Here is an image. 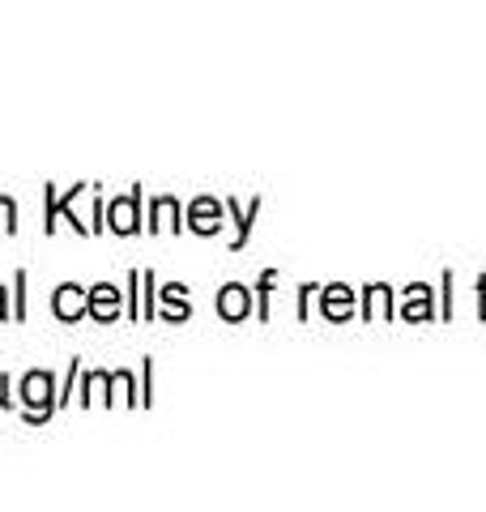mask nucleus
<instances>
[{"instance_id":"7","label":"nucleus","mask_w":486,"mask_h":512,"mask_svg":"<svg viewBox=\"0 0 486 512\" xmlns=\"http://www.w3.org/2000/svg\"><path fill=\"white\" fill-rule=\"evenodd\" d=\"M13 227H18V205L9 197H0V231H13Z\"/></svg>"},{"instance_id":"3","label":"nucleus","mask_w":486,"mask_h":512,"mask_svg":"<svg viewBox=\"0 0 486 512\" xmlns=\"http://www.w3.org/2000/svg\"><path fill=\"white\" fill-rule=\"evenodd\" d=\"M86 303H90V295H81V286L64 282L60 291H56V299H52V308H56V316H60V320H81V312H86Z\"/></svg>"},{"instance_id":"2","label":"nucleus","mask_w":486,"mask_h":512,"mask_svg":"<svg viewBox=\"0 0 486 512\" xmlns=\"http://www.w3.org/2000/svg\"><path fill=\"white\" fill-rule=\"evenodd\" d=\"M137 201H141V192H128V197L120 201H111V210H107V227L111 231H120V235H133L137 231Z\"/></svg>"},{"instance_id":"5","label":"nucleus","mask_w":486,"mask_h":512,"mask_svg":"<svg viewBox=\"0 0 486 512\" xmlns=\"http://www.w3.org/2000/svg\"><path fill=\"white\" fill-rule=\"evenodd\" d=\"M218 312L226 320H243L248 316V291H243V286H226V291L218 295Z\"/></svg>"},{"instance_id":"6","label":"nucleus","mask_w":486,"mask_h":512,"mask_svg":"<svg viewBox=\"0 0 486 512\" xmlns=\"http://www.w3.org/2000/svg\"><path fill=\"white\" fill-rule=\"evenodd\" d=\"M218 218H222V210H218L214 201H197V205H192V231H201V235L218 231V227H222Z\"/></svg>"},{"instance_id":"1","label":"nucleus","mask_w":486,"mask_h":512,"mask_svg":"<svg viewBox=\"0 0 486 512\" xmlns=\"http://www.w3.org/2000/svg\"><path fill=\"white\" fill-rule=\"evenodd\" d=\"M52 376L47 372H30L26 380H22V402H26V410H30V419H43V414H52Z\"/></svg>"},{"instance_id":"8","label":"nucleus","mask_w":486,"mask_h":512,"mask_svg":"<svg viewBox=\"0 0 486 512\" xmlns=\"http://www.w3.org/2000/svg\"><path fill=\"white\" fill-rule=\"evenodd\" d=\"M0 316H5V291H0Z\"/></svg>"},{"instance_id":"4","label":"nucleus","mask_w":486,"mask_h":512,"mask_svg":"<svg viewBox=\"0 0 486 512\" xmlns=\"http://www.w3.org/2000/svg\"><path fill=\"white\" fill-rule=\"evenodd\" d=\"M86 312L90 316H99V320H111V316H116L120 312V291H116V286H94V291H90V303H86Z\"/></svg>"},{"instance_id":"9","label":"nucleus","mask_w":486,"mask_h":512,"mask_svg":"<svg viewBox=\"0 0 486 512\" xmlns=\"http://www.w3.org/2000/svg\"><path fill=\"white\" fill-rule=\"evenodd\" d=\"M0 389H5V376H0ZM0 402H5V393H0Z\"/></svg>"}]
</instances>
